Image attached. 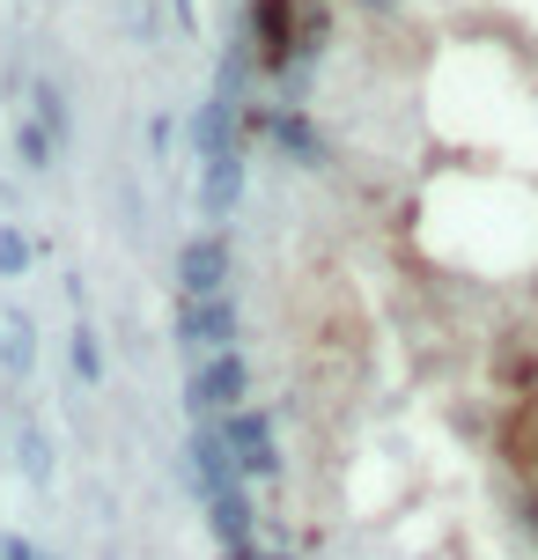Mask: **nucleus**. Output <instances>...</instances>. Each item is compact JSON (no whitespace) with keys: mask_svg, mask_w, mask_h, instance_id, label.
Wrapping results in <instances>:
<instances>
[{"mask_svg":"<svg viewBox=\"0 0 538 560\" xmlns=\"http://www.w3.org/2000/svg\"><path fill=\"white\" fill-rule=\"evenodd\" d=\"M67 362H74V376H82L89 392L104 384V347H96V332H89V325H74V332H67Z\"/></svg>","mask_w":538,"mask_h":560,"instance_id":"obj_12","label":"nucleus"},{"mask_svg":"<svg viewBox=\"0 0 538 560\" xmlns=\"http://www.w3.org/2000/svg\"><path fill=\"white\" fill-rule=\"evenodd\" d=\"M30 258H37V252H30V236L15 222H0V280H23Z\"/></svg>","mask_w":538,"mask_h":560,"instance_id":"obj_13","label":"nucleus"},{"mask_svg":"<svg viewBox=\"0 0 538 560\" xmlns=\"http://www.w3.org/2000/svg\"><path fill=\"white\" fill-rule=\"evenodd\" d=\"M207 524H214V538H222V546H252V494H244V479H236L229 494H214V502H207Z\"/></svg>","mask_w":538,"mask_h":560,"instance_id":"obj_8","label":"nucleus"},{"mask_svg":"<svg viewBox=\"0 0 538 560\" xmlns=\"http://www.w3.org/2000/svg\"><path fill=\"white\" fill-rule=\"evenodd\" d=\"M266 133L281 140V148H288V155H295L303 170H317V163H325V140L311 133V118H303V112H273V118H266Z\"/></svg>","mask_w":538,"mask_h":560,"instance_id":"obj_9","label":"nucleus"},{"mask_svg":"<svg viewBox=\"0 0 538 560\" xmlns=\"http://www.w3.org/2000/svg\"><path fill=\"white\" fill-rule=\"evenodd\" d=\"M185 479L199 487V502H214V494L236 487V465H229V450H222V428H192V443H185Z\"/></svg>","mask_w":538,"mask_h":560,"instance_id":"obj_5","label":"nucleus"},{"mask_svg":"<svg viewBox=\"0 0 538 560\" xmlns=\"http://www.w3.org/2000/svg\"><path fill=\"white\" fill-rule=\"evenodd\" d=\"M229 118H236V104H199V118H192V140H199V155L214 163V155H236V140H229Z\"/></svg>","mask_w":538,"mask_h":560,"instance_id":"obj_10","label":"nucleus"},{"mask_svg":"<svg viewBox=\"0 0 538 560\" xmlns=\"http://www.w3.org/2000/svg\"><path fill=\"white\" fill-rule=\"evenodd\" d=\"M23 479L30 487H52V443H45V435H37V428H23Z\"/></svg>","mask_w":538,"mask_h":560,"instance_id":"obj_14","label":"nucleus"},{"mask_svg":"<svg viewBox=\"0 0 538 560\" xmlns=\"http://www.w3.org/2000/svg\"><path fill=\"white\" fill-rule=\"evenodd\" d=\"M177 295L199 303V295H229V244L222 236H192L177 252Z\"/></svg>","mask_w":538,"mask_h":560,"instance_id":"obj_4","label":"nucleus"},{"mask_svg":"<svg viewBox=\"0 0 538 560\" xmlns=\"http://www.w3.org/2000/svg\"><path fill=\"white\" fill-rule=\"evenodd\" d=\"M37 126L52 140H67V96H59V82H37Z\"/></svg>","mask_w":538,"mask_h":560,"instance_id":"obj_16","label":"nucleus"},{"mask_svg":"<svg viewBox=\"0 0 538 560\" xmlns=\"http://www.w3.org/2000/svg\"><path fill=\"white\" fill-rule=\"evenodd\" d=\"M244 82H252V37H236V45L222 52V67H214V96H222V104H236V96H244Z\"/></svg>","mask_w":538,"mask_h":560,"instance_id":"obj_11","label":"nucleus"},{"mask_svg":"<svg viewBox=\"0 0 538 560\" xmlns=\"http://www.w3.org/2000/svg\"><path fill=\"white\" fill-rule=\"evenodd\" d=\"M236 295H199V303H177V347L199 362H214V354H229V339H236Z\"/></svg>","mask_w":538,"mask_h":560,"instance_id":"obj_2","label":"nucleus"},{"mask_svg":"<svg viewBox=\"0 0 538 560\" xmlns=\"http://www.w3.org/2000/svg\"><path fill=\"white\" fill-rule=\"evenodd\" d=\"M222 560H266L258 546H222Z\"/></svg>","mask_w":538,"mask_h":560,"instance_id":"obj_19","label":"nucleus"},{"mask_svg":"<svg viewBox=\"0 0 538 560\" xmlns=\"http://www.w3.org/2000/svg\"><path fill=\"white\" fill-rule=\"evenodd\" d=\"M369 8H391V0H369Z\"/></svg>","mask_w":538,"mask_h":560,"instance_id":"obj_20","label":"nucleus"},{"mask_svg":"<svg viewBox=\"0 0 538 560\" xmlns=\"http://www.w3.org/2000/svg\"><path fill=\"white\" fill-rule=\"evenodd\" d=\"M244 392H252V369L229 347V354H214V362H199L192 376H185V413H192L199 428H214V420H229L244 406Z\"/></svg>","mask_w":538,"mask_h":560,"instance_id":"obj_1","label":"nucleus"},{"mask_svg":"<svg viewBox=\"0 0 538 560\" xmlns=\"http://www.w3.org/2000/svg\"><path fill=\"white\" fill-rule=\"evenodd\" d=\"M15 155H23V170H52V155H59V140L45 133V126H37V118H30L23 133H15Z\"/></svg>","mask_w":538,"mask_h":560,"instance_id":"obj_15","label":"nucleus"},{"mask_svg":"<svg viewBox=\"0 0 538 560\" xmlns=\"http://www.w3.org/2000/svg\"><path fill=\"white\" fill-rule=\"evenodd\" d=\"M222 428V450L229 465H236V479H273L281 472V450H273V420L252 413V406H236L229 420H214Z\"/></svg>","mask_w":538,"mask_h":560,"instance_id":"obj_3","label":"nucleus"},{"mask_svg":"<svg viewBox=\"0 0 538 560\" xmlns=\"http://www.w3.org/2000/svg\"><path fill=\"white\" fill-rule=\"evenodd\" d=\"M30 369H37V325H30V310H0V376H15L23 384Z\"/></svg>","mask_w":538,"mask_h":560,"instance_id":"obj_7","label":"nucleus"},{"mask_svg":"<svg viewBox=\"0 0 538 560\" xmlns=\"http://www.w3.org/2000/svg\"><path fill=\"white\" fill-rule=\"evenodd\" d=\"M171 140H177L171 118H155V126H148V148H155V155H171Z\"/></svg>","mask_w":538,"mask_h":560,"instance_id":"obj_18","label":"nucleus"},{"mask_svg":"<svg viewBox=\"0 0 538 560\" xmlns=\"http://www.w3.org/2000/svg\"><path fill=\"white\" fill-rule=\"evenodd\" d=\"M244 199V155H214L199 170V214L207 222H229V207Z\"/></svg>","mask_w":538,"mask_h":560,"instance_id":"obj_6","label":"nucleus"},{"mask_svg":"<svg viewBox=\"0 0 538 560\" xmlns=\"http://www.w3.org/2000/svg\"><path fill=\"white\" fill-rule=\"evenodd\" d=\"M0 560H45V553H37L23 532H0Z\"/></svg>","mask_w":538,"mask_h":560,"instance_id":"obj_17","label":"nucleus"}]
</instances>
